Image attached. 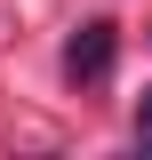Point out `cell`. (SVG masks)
<instances>
[{
    "label": "cell",
    "instance_id": "obj_2",
    "mask_svg": "<svg viewBox=\"0 0 152 160\" xmlns=\"http://www.w3.org/2000/svg\"><path fill=\"white\" fill-rule=\"evenodd\" d=\"M136 152H152V88L136 96Z\"/></svg>",
    "mask_w": 152,
    "mask_h": 160
},
{
    "label": "cell",
    "instance_id": "obj_1",
    "mask_svg": "<svg viewBox=\"0 0 152 160\" xmlns=\"http://www.w3.org/2000/svg\"><path fill=\"white\" fill-rule=\"evenodd\" d=\"M112 56H120V24H112V16H88L72 40H64V72H72L80 88L112 80Z\"/></svg>",
    "mask_w": 152,
    "mask_h": 160
}]
</instances>
